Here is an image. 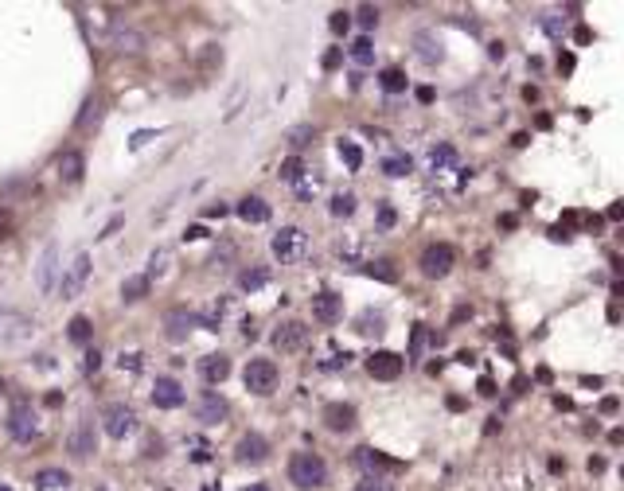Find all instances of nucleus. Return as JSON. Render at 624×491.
I'll use <instances>...</instances> for the list:
<instances>
[{
	"mask_svg": "<svg viewBox=\"0 0 624 491\" xmlns=\"http://www.w3.org/2000/svg\"><path fill=\"white\" fill-rule=\"evenodd\" d=\"M82 366H86V371H98V366H101V355H98V351H90V355H86V363H82Z\"/></svg>",
	"mask_w": 624,
	"mask_h": 491,
	"instance_id": "obj_48",
	"label": "nucleus"
},
{
	"mask_svg": "<svg viewBox=\"0 0 624 491\" xmlns=\"http://www.w3.org/2000/svg\"><path fill=\"white\" fill-rule=\"evenodd\" d=\"M0 491H12V487H0Z\"/></svg>",
	"mask_w": 624,
	"mask_h": 491,
	"instance_id": "obj_52",
	"label": "nucleus"
},
{
	"mask_svg": "<svg viewBox=\"0 0 624 491\" xmlns=\"http://www.w3.org/2000/svg\"><path fill=\"white\" fill-rule=\"evenodd\" d=\"M449 164H456V153L449 148V144H437V148L430 153V168L441 172V168H449Z\"/></svg>",
	"mask_w": 624,
	"mask_h": 491,
	"instance_id": "obj_33",
	"label": "nucleus"
},
{
	"mask_svg": "<svg viewBox=\"0 0 624 491\" xmlns=\"http://www.w3.org/2000/svg\"><path fill=\"white\" fill-rule=\"evenodd\" d=\"M238 219L250 222V227H258V222H270V203H266V199H258V195H246L242 203H238Z\"/></svg>",
	"mask_w": 624,
	"mask_h": 491,
	"instance_id": "obj_17",
	"label": "nucleus"
},
{
	"mask_svg": "<svg viewBox=\"0 0 624 491\" xmlns=\"http://www.w3.org/2000/svg\"><path fill=\"white\" fill-rule=\"evenodd\" d=\"M227 414H230V406H227V398H219V394H203L199 398V409H195V417H199L203 425H219V421H227Z\"/></svg>",
	"mask_w": 624,
	"mask_h": 491,
	"instance_id": "obj_15",
	"label": "nucleus"
},
{
	"mask_svg": "<svg viewBox=\"0 0 624 491\" xmlns=\"http://www.w3.org/2000/svg\"><path fill=\"white\" fill-rule=\"evenodd\" d=\"M55 262H59V250L47 246L43 257H39V269H35V285H39V293H51V288H55Z\"/></svg>",
	"mask_w": 624,
	"mask_h": 491,
	"instance_id": "obj_18",
	"label": "nucleus"
},
{
	"mask_svg": "<svg viewBox=\"0 0 624 491\" xmlns=\"http://www.w3.org/2000/svg\"><path fill=\"white\" fill-rule=\"evenodd\" d=\"M332 215H336V219H351V215H355V195L351 191H339L336 199H332Z\"/></svg>",
	"mask_w": 624,
	"mask_h": 491,
	"instance_id": "obj_31",
	"label": "nucleus"
},
{
	"mask_svg": "<svg viewBox=\"0 0 624 491\" xmlns=\"http://www.w3.org/2000/svg\"><path fill=\"white\" fill-rule=\"evenodd\" d=\"M270 265H250V269H242L238 273V288H242V293H258V288H266L270 285Z\"/></svg>",
	"mask_w": 624,
	"mask_h": 491,
	"instance_id": "obj_20",
	"label": "nucleus"
},
{
	"mask_svg": "<svg viewBox=\"0 0 624 491\" xmlns=\"http://www.w3.org/2000/svg\"><path fill=\"white\" fill-rule=\"evenodd\" d=\"M359 491H387V487H382V483L375 480V476H367V480L359 483Z\"/></svg>",
	"mask_w": 624,
	"mask_h": 491,
	"instance_id": "obj_45",
	"label": "nucleus"
},
{
	"mask_svg": "<svg viewBox=\"0 0 624 491\" xmlns=\"http://www.w3.org/2000/svg\"><path fill=\"white\" fill-rule=\"evenodd\" d=\"M289 480H293V487H301V491L324 487L328 464H324L316 452H293V457H289Z\"/></svg>",
	"mask_w": 624,
	"mask_h": 491,
	"instance_id": "obj_1",
	"label": "nucleus"
},
{
	"mask_svg": "<svg viewBox=\"0 0 624 491\" xmlns=\"http://www.w3.org/2000/svg\"><path fill=\"white\" fill-rule=\"evenodd\" d=\"M367 277H379V281H387V285H394V281H398V273L390 269L387 262H375V265H367Z\"/></svg>",
	"mask_w": 624,
	"mask_h": 491,
	"instance_id": "obj_36",
	"label": "nucleus"
},
{
	"mask_svg": "<svg viewBox=\"0 0 624 491\" xmlns=\"http://www.w3.org/2000/svg\"><path fill=\"white\" fill-rule=\"evenodd\" d=\"M351 59L359 63V67H367V63H375V47H371V39H367V35H359V39L351 43Z\"/></svg>",
	"mask_w": 624,
	"mask_h": 491,
	"instance_id": "obj_30",
	"label": "nucleus"
},
{
	"mask_svg": "<svg viewBox=\"0 0 624 491\" xmlns=\"http://www.w3.org/2000/svg\"><path fill=\"white\" fill-rule=\"evenodd\" d=\"M425 339H430V336H425V328L418 324V328H413V339H410V355H413V359L425 351Z\"/></svg>",
	"mask_w": 624,
	"mask_h": 491,
	"instance_id": "obj_41",
	"label": "nucleus"
},
{
	"mask_svg": "<svg viewBox=\"0 0 624 491\" xmlns=\"http://www.w3.org/2000/svg\"><path fill=\"white\" fill-rule=\"evenodd\" d=\"M67 336L75 339V343H86V339L94 336V324H90V316H75V320L67 324Z\"/></svg>",
	"mask_w": 624,
	"mask_h": 491,
	"instance_id": "obj_29",
	"label": "nucleus"
},
{
	"mask_svg": "<svg viewBox=\"0 0 624 491\" xmlns=\"http://www.w3.org/2000/svg\"><path fill=\"white\" fill-rule=\"evenodd\" d=\"M339 316H344V297H336V293H316L312 297V320H320V324H336Z\"/></svg>",
	"mask_w": 624,
	"mask_h": 491,
	"instance_id": "obj_13",
	"label": "nucleus"
},
{
	"mask_svg": "<svg viewBox=\"0 0 624 491\" xmlns=\"http://www.w3.org/2000/svg\"><path fill=\"white\" fill-rule=\"evenodd\" d=\"M184 238H187V242H195V238H207V230H203V227H187Z\"/></svg>",
	"mask_w": 624,
	"mask_h": 491,
	"instance_id": "obj_49",
	"label": "nucleus"
},
{
	"mask_svg": "<svg viewBox=\"0 0 624 491\" xmlns=\"http://www.w3.org/2000/svg\"><path fill=\"white\" fill-rule=\"evenodd\" d=\"M312 136L316 133H312L308 125H297L293 133H289V144H293V148H304V144H312Z\"/></svg>",
	"mask_w": 624,
	"mask_h": 491,
	"instance_id": "obj_38",
	"label": "nucleus"
},
{
	"mask_svg": "<svg viewBox=\"0 0 624 491\" xmlns=\"http://www.w3.org/2000/svg\"><path fill=\"white\" fill-rule=\"evenodd\" d=\"M35 483H39L43 491H59V487H67V483H70V476L63 472V468H43V472L35 476Z\"/></svg>",
	"mask_w": 624,
	"mask_h": 491,
	"instance_id": "obj_25",
	"label": "nucleus"
},
{
	"mask_svg": "<svg viewBox=\"0 0 624 491\" xmlns=\"http://www.w3.org/2000/svg\"><path fill=\"white\" fill-rule=\"evenodd\" d=\"M270 250H273V257H277L281 265H297L304 257V250H308V238H304L301 227H281L277 234H273Z\"/></svg>",
	"mask_w": 624,
	"mask_h": 491,
	"instance_id": "obj_2",
	"label": "nucleus"
},
{
	"mask_svg": "<svg viewBox=\"0 0 624 491\" xmlns=\"http://www.w3.org/2000/svg\"><path fill=\"white\" fill-rule=\"evenodd\" d=\"M382 172H387L390 179H402L406 172H410V160H406V156H387V160H382Z\"/></svg>",
	"mask_w": 624,
	"mask_h": 491,
	"instance_id": "obj_34",
	"label": "nucleus"
},
{
	"mask_svg": "<svg viewBox=\"0 0 624 491\" xmlns=\"http://www.w3.org/2000/svg\"><path fill=\"white\" fill-rule=\"evenodd\" d=\"M242 382L250 394H273V386H277V363L273 359H250L242 371Z\"/></svg>",
	"mask_w": 624,
	"mask_h": 491,
	"instance_id": "obj_3",
	"label": "nucleus"
},
{
	"mask_svg": "<svg viewBox=\"0 0 624 491\" xmlns=\"http://www.w3.org/2000/svg\"><path fill=\"white\" fill-rule=\"evenodd\" d=\"M35 433H39V421H35V409L20 402V406L12 409V414H8V437L24 445V440H32Z\"/></svg>",
	"mask_w": 624,
	"mask_h": 491,
	"instance_id": "obj_8",
	"label": "nucleus"
},
{
	"mask_svg": "<svg viewBox=\"0 0 624 491\" xmlns=\"http://www.w3.org/2000/svg\"><path fill=\"white\" fill-rule=\"evenodd\" d=\"M328 27H332V32H336V35H344L347 27H351V16H347V12H332Z\"/></svg>",
	"mask_w": 624,
	"mask_h": 491,
	"instance_id": "obj_42",
	"label": "nucleus"
},
{
	"mask_svg": "<svg viewBox=\"0 0 624 491\" xmlns=\"http://www.w3.org/2000/svg\"><path fill=\"white\" fill-rule=\"evenodd\" d=\"M223 215H227V207H223V203H215V207H207V219H223Z\"/></svg>",
	"mask_w": 624,
	"mask_h": 491,
	"instance_id": "obj_50",
	"label": "nucleus"
},
{
	"mask_svg": "<svg viewBox=\"0 0 624 491\" xmlns=\"http://www.w3.org/2000/svg\"><path fill=\"white\" fill-rule=\"evenodd\" d=\"M359 331H382V316H375V312H367L359 320Z\"/></svg>",
	"mask_w": 624,
	"mask_h": 491,
	"instance_id": "obj_43",
	"label": "nucleus"
},
{
	"mask_svg": "<svg viewBox=\"0 0 624 491\" xmlns=\"http://www.w3.org/2000/svg\"><path fill=\"white\" fill-rule=\"evenodd\" d=\"M86 281H90V254H78L75 262L63 269V281H59V293L63 300H75L78 293L86 288Z\"/></svg>",
	"mask_w": 624,
	"mask_h": 491,
	"instance_id": "obj_5",
	"label": "nucleus"
},
{
	"mask_svg": "<svg viewBox=\"0 0 624 491\" xmlns=\"http://www.w3.org/2000/svg\"><path fill=\"white\" fill-rule=\"evenodd\" d=\"M125 366H129V371H137V366H141V355H121V371H125Z\"/></svg>",
	"mask_w": 624,
	"mask_h": 491,
	"instance_id": "obj_47",
	"label": "nucleus"
},
{
	"mask_svg": "<svg viewBox=\"0 0 624 491\" xmlns=\"http://www.w3.org/2000/svg\"><path fill=\"white\" fill-rule=\"evenodd\" d=\"M339 160H344L351 172H359L363 168V148L355 141H339Z\"/></svg>",
	"mask_w": 624,
	"mask_h": 491,
	"instance_id": "obj_28",
	"label": "nucleus"
},
{
	"mask_svg": "<svg viewBox=\"0 0 624 491\" xmlns=\"http://www.w3.org/2000/svg\"><path fill=\"white\" fill-rule=\"evenodd\" d=\"M266 457H270V440H266L262 433H246V437L235 445V460H238V464H262Z\"/></svg>",
	"mask_w": 624,
	"mask_h": 491,
	"instance_id": "obj_10",
	"label": "nucleus"
},
{
	"mask_svg": "<svg viewBox=\"0 0 624 491\" xmlns=\"http://www.w3.org/2000/svg\"><path fill=\"white\" fill-rule=\"evenodd\" d=\"M339 366H347V355H332L328 363H324V371H339Z\"/></svg>",
	"mask_w": 624,
	"mask_h": 491,
	"instance_id": "obj_46",
	"label": "nucleus"
},
{
	"mask_svg": "<svg viewBox=\"0 0 624 491\" xmlns=\"http://www.w3.org/2000/svg\"><path fill=\"white\" fill-rule=\"evenodd\" d=\"M101 429H106V437L125 440L129 433L137 429V414H133L129 406H110L106 414H101Z\"/></svg>",
	"mask_w": 624,
	"mask_h": 491,
	"instance_id": "obj_6",
	"label": "nucleus"
},
{
	"mask_svg": "<svg viewBox=\"0 0 624 491\" xmlns=\"http://www.w3.org/2000/svg\"><path fill=\"white\" fill-rule=\"evenodd\" d=\"M453 262H456V254H453V246H445V242H433V246H425L422 250V273L430 281H441V277H449V269H453Z\"/></svg>",
	"mask_w": 624,
	"mask_h": 491,
	"instance_id": "obj_4",
	"label": "nucleus"
},
{
	"mask_svg": "<svg viewBox=\"0 0 624 491\" xmlns=\"http://www.w3.org/2000/svg\"><path fill=\"white\" fill-rule=\"evenodd\" d=\"M0 390H4V382H0Z\"/></svg>",
	"mask_w": 624,
	"mask_h": 491,
	"instance_id": "obj_53",
	"label": "nucleus"
},
{
	"mask_svg": "<svg viewBox=\"0 0 624 491\" xmlns=\"http://www.w3.org/2000/svg\"><path fill=\"white\" fill-rule=\"evenodd\" d=\"M355 16H359V27H367V32H371V27L379 24V8H371V4H363V8L355 12Z\"/></svg>",
	"mask_w": 624,
	"mask_h": 491,
	"instance_id": "obj_39",
	"label": "nucleus"
},
{
	"mask_svg": "<svg viewBox=\"0 0 624 491\" xmlns=\"http://www.w3.org/2000/svg\"><path fill=\"white\" fill-rule=\"evenodd\" d=\"M324 425H328L332 433H351L355 429V406H347V402L324 406Z\"/></svg>",
	"mask_w": 624,
	"mask_h": 491,
	"instance_id": "obj_16",
	"label": "nucleus"
},
{
	"mask_svg": "<svg viewBox=\"0 0 624 491\" xmlns=\"http://www.w3.org/2000/svg\"><path fill=\"white\" fill-rule=\"evenodd\" d=\"M82 172H86L82 153H63V160H59V176L67 179V184H78V179H82Z\"/></svg>",
	"mask_w": 624,
	"mask_h": 491,
	"instance_id": "obj_22",
	"label": "nucleus"
},
{
	"mask_svg": "<svg viewBox=\"0 0 624 491\" xmlns=\"http://www.w3.org/2000/svg\"><path fill=\"white\" fill-rule=\"evenodd\" d=\"M355 464L367 468V472H379V468H394V460L375 452V449H355Z\"/></svg>",
	"mask_w": 624,
	"mask_h": 491,
	"instance_id": "obj_24",
	"label": "nucleus"
},
{
	"mask_svg": "<svg viewBox=\"0 0 624 491\" xmlns=\"http://www.w3.org/2000/svg\"><path fill=\"white\" fill-rule=\"evenodd\" d=\"M113 43H118V51L137 55V51L144 47V35H141V32H133V27H121V32L113 35Z\"/></svg>",
	"mask_w": 624,
	"mask_h": 491,
	"instance_id": "obj_26",
	"label": "nucleus"
},
{
	"mask_svg": "<svg viewBox=\"0 0 624 491\" xmlns=\"http://www.w3.org/2000/svg\"><path fill=\"white\" fill-rule=\"evenodd\" d=\"M195 324H199L195 312H187V308H168V312H164V336H168L172 343H184Z\"/></svg>",
	"mask_w": 624,
	"mask_h": 491,
	"instance_id": "obj_12",
	"label": "nucleus"
},
{
	"mask_svg": "<svg viewBox=\"0 0 624 491\" xmlns=\"http://www.w3.org/2000/svg\"><path fill=\"white\" fill-rule=\"evenodd\" d=\"M144 297H149V273H133V277L121 281V300L125 305H137Z\"/></svg>",
	"mask_w": 624,
	"mask_h": 491,
	"instance_id": "obj_21",
	"label": "nucleus"
},
{
	"mask_svg": "<svg viewBox=\"0 0 624 491\" xmlns=\"http://www.w3.org/2000/svg\"><path fill=\"white\" fill-rule=\"evenodd\" d=\"M152 406L156 409H180L184 406V386H180L176 378H168V374L156 378L152 382Z\"/></svg>",
	"mask_w": 624,
	"mask_h": 491,
	"instance_id": "obj_11",
	"label": "nucleus"
},
{
	"mask_svg": "<svg viewBox=\"0 0 624 491\" xmlns=\"http://www.w3.org/2000/svg\"><path fill=\"white\" fill-rule=\"evenodd\" d=\"M192 460H195V464H207V460H211V445H207L203 437L192 440Z\"/></svg>",
	"mask_w": 624,
	"mask_h": 491,
	"instance_id": "obj_37",
	"label": "nucleus"
},
{
	"mask_svg": "<svg viewBox=\"0 0 624 491\" xmlns=\"http://www.w3.org/2000/svg\"><path fill=\"white\" fill-rule=\"evenodd\" d=\"M246 491H270V487H266V483H250Z\"/></svg>",
	"mask_w": 624,
	"mask_h": 491,
	"instance_id": "obj_51",
	"label": "nucleus"
},
{
	"mask_svg": "<svg viewBox=\"0 0 624 491\" xmlns=\"http://www.w3.org/2000/svg\"><path fill=\"white\" fill-rule=\"evenodd\" d=\"M199 374H203V382L219 386V382L230 374V359H227V355H203V359H199Z\"/></svg>",
	"mask_w": 624,
	"mask_h": 491,
	"instance_id": "obj_19",
	"label": "nucleus"
},
{
	"mask_svg": "<svg viewBox=\"0 0 624 491\" xmlns=\"http://www.w3.org/2000/svg\"><path fill=\"white\" fill-rule=\"evenodd\" d=\"M304 172H308V168H304V160H301V156H289V160L281 164V172H277V176L285 179V184H297V179L304 176Z\"/></svg>",
	"mask_w": 624,
	"mask_h": 491,
	"instance_id": "obj_32",
	"label": "nucleus"
},
{
	"mask_svg": "<svg viewBox=\"0 0 624 491\" xmlns=\"http://www.w3.org/2000/svg\"><path fill=\"white\" fill-rule=\"evenodd\" d=\"M293 187H297V195H301V199H308V195H312V191H316V176H312V172H304V176H301V179H297V184H293Z\"/></svg>",
	"mask_w": 624,
	"mask_h": 491,
	"instance_id": "obj_40",
	"label": "nucleus"
},
{
	"mask_svg": "<svg viewBox=\"0 0 624 491\" xmlns=\"http://www.w3.org/2000/svg\"><path fill=\"white\" fill-rule=\"evenodd\" d=\"M98 117H101V102H86L82 106V113H78V129H90V125H98Z\"/></svg>",
	"mask_w": 624,
	"mask_h": 491,
	"instance_id": "obj_35",
	"label": "nucleus"
},
{
	"mask_svg": "<svg viewBox=\"0 0 624 491\" xmlns=\"http://www.w3.org/2000/svg\"><path fill=\"white\" fill-rule=\"evenodd\" d=\"M379 86H382L387 94H402V90H406V75H402L398 67H387V70L379 75Z\"/></svg>",
	"mask_w": 624,
	"mask_h": 491,
	"instance_id": "obj_27",
	"label": "nucleus"
},
{
	"mask_svg": "<svg viewBox=\"0 0 624 491\" xmlns=\"http://www.w3.org/2000/svg\"><path fill=\"white\" fill-rule=\"evenodd\" d=\"M402 366H406V359L394 355V351H375V355L367 359V371H371V378H379V382H394L398 374H402Z\"/></svg>",
	"mask_w": 624,
	"mask_h": 491,
	"instance_id": "obj_9",
	"label": "nucleus"
},
{
	"mask_svg": "<svg viewBox=\"0 0 624 491\" xmlns=\"http://www.w3.org/2000/svg\"><path fill=\"white\" fill-rule=\"evenodd\" d=\"M394 219H398V215H394V207H390V203H382V207H379V227H394Z\"/></svg>",
	"mask_w": 624,
	"mask_h": 491,
	"instance_id": "obj_44",
	"label": "nucleus"
},
{
	"mask_svg": "<svg viewBox=\"0 0 624 491\" xmlns=\"http://www.w3.org/2000/svg\"><path fill=\"white\" fill-rule=\"evenodd\" d=\"M413 43H418V59H422V63H441V43L433 39L430 32H418V35H413Z\"/></svg>",
	"mask_w": 624,
	"mask_h": 491,
	"instance_id": "obj_23",
	"label": "nucleus"
},
{
	"mask_svg": "<svg viewBox=\"0 0 624 491\" xmlns=\"http://www.w3.org/2000/svg\"><path fill=\"white\" fill-rule=\"evenodd\" d=\"M67 452L75 460H90L94 452H98V437H94V421H90V417H82V421L75 425V433H70V440H67Z\"/></svg>",
	"mask_w": 624,
	"mask_h": 491,
	"instance_id": "obj_7",
	"label": "nucleus"
},
{
	"mask_svg": "<svg viewBox=\"0 0 624 491\" xmlns=\"http://www.w3.org/2000/svg\"><path fill=\"white\" fill-rule=\"evenodd\" d=\"M304 339H308V328H304L301 320H289V324H281V328L273 331V347L277 351H301Z\"/></svg>",
	"mask_w": 624,
	"mask_h": 491,
	"instance_id": "obj_14",
	"label": "nucleus"
}]
</instances>
